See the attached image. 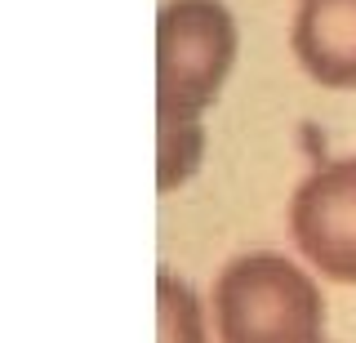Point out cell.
<instances>
[{"mask_svg": "<svg viewBox=\"0 0 356 343\" xmlns=\"http://www.w3.org/2000/svg\"><path fill=\"white\" fill-rule=\"evenodd\" d=\"M236 63V23L218 0H170L156 18V103H161V192L196 174V116L218 98Z\"/></svg>", "mask_w": 356, "mask_h": 343, "instance_id": "cell-1", "label": "cell"}, {"mask_svg": "<svg viewBox=\"0 0 356 343\" xmlns=\"http://www.w3.org/2000/svg\"><path fill=\"white\" fill-rule=\"evenodd\" d=\"M214 317L222 343H316L325 330V298L281 254H245L218 276Z\"/></svg>", "mask_w": 356, "mask_h": 343, "instance_id": "cell-2", "label": "cell"}, {"mask_svg": "<svg viewBox=\"0 0 356 343\" xmlns=\"http://www.w3.org/2000/svg\"><path fill=\"white\" fill-rule=\"evenodd\" d=\"M289 232L325 276L356 285V157L330 161L298 183Z\"/></svg>", "mask_w": 356, "mask_h": 343, "instance_id": "cell-3", "label": "cell"}, {"mask_svg": "<svg viewBox=\"0 0 356 343\" xmlns=\"http://www.w3.org/2000/svg\"><path fill=\"white\" fill-rule=\"evenodd\" d=\"M289 45L316 85L356 90V0H298Z\"/></svg>", "mask_w": 356, "mask_h": 343, "instance_id": "cell-4", "label": "cell"}, {"mask_svg": "<svg viewBox=\"0 0 356 343\" xmlns=\"http://www.w3.org/2000/svg\"><path fill=\"white\" fill-rule=\"evenodd\" d=\"M156 312H161V343H205L196 294L170 272L156 276Z\"/></svg>", "mask_w": 356, "mask_h": 343, "instance_id": "cell-5", "label": "cell"}, {"mask_svg": "<svg viewBox=\"0 0 356 343\" xmlns=\"http://www.w3.org/2000/svg\"><path fill=\"white\" fill-rule=\"evenodd\" d=\"M316 343H325V339H316Z\"/></svg>", "mask_w": 356, "mask_h": 343, "instance_id": "cell-6", "label": "cell"}]
</instances>
